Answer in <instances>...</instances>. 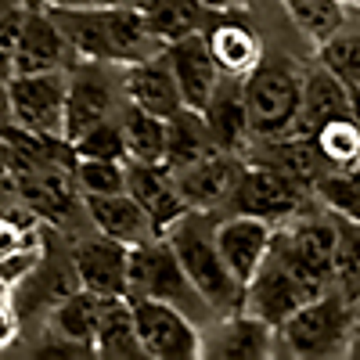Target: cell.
I'll list each match as a JSON object with an SVG mask.
<instances>
[{"label":"cell","mask_w":360,"mask_h":360,"mask_svg":"<svg viewBox=\"0 0 360 360\" xmlns=\"http://www.w3.org/2000/svg\"><path fill=\"white\" fill-rule=\"evenodd\" d=\"M62 29L65 44L79 62L101 65H134L159 54L162 47L144 29L137 8H44Z\"/></svg>","instance_id":"obj_1"},{"label":"cell","mask_w":360,"mask_h":360,"mask_svg":"<svg viewBox=\"0 0 360 360\" xmlns=\"http://www.w3.org/2000/svg\"><path fill=\"white\" fill-rule=\"evenodd\" d=\"M166 245L173 249L184 278L191 281V288L205 299L209 310L217 314H231L242 303V285L231 278V270L224 266L217 245H213V224L205 220V213L198 209H184L176 220H169L162 227Z\"/></svg>","instance_id":"obj_2"},{"label":"cell","mask_w":360,"mask_h":360,"mask_svg":"<svg viewBox=\"0 0 360 360\" xmlns=\"http://www.w3.org/2000/svg\"><path fill=\"white\" fill-rule=\"evenodd\" d=\"M353 299H346V292L324 288L278 324V335L292 356L324 360L342 356L346 346H353Z\"/></svg>","instance_id":"obj_3"},{"label":"cell","mask_w":360,"mask_h":360,"mask_svg":"<svg viewBox=\"0 0 360 360\" xmlns=\"http://www.w3.org/2000/svg\"><path fill=\"white\" fill-rule=\"evenodd\" d=\"M127 299H159V303H169L180 314H188L191 321L198 307L209 310L205 299L184 278V270H180L162 234H155L152 242H141L127 252Z\"/></svg>","instance_id":"obj_4"},{"label":"cell","mask_w":360,"mask_h":360,"mask_svg":"<svg viewBox=\"0 0 360 360\" xmlns=\"http://www.w3.org/2000/svg\"><path fill=\"white\" fill-rule=\"evenodd\" d=\"M299 79L285 62H259L242 76V101L249 115V130L256 137L288 134L299 108Z\"/></svg>","instance_id":"obj_5"},{"label":"cell","mask_w":360,"mask_h":360,"mask_svg":"<svg viewBox=\"0 0 360 360\" xmlns=\"http://www.w3.org/2000/svg\"><path fill=\"white\" fill-rule=\"evenodd\" d=\"M11 123L25 134L62 141V112H65V69L54 72H25L8 83Z\"/></svg>","instance_id":"obj_6"},{"label":"cell","mask_w":360,"mask_h":360,"mask_svg":"<svg viewBox=\"0 0 360 360\" xmlns=\"http://www.w3.org/2000/svg\"><path fill=\"white\" fill-rule=\"evenodd\" d=\"M134 332L152 360H195L202 356V335L195 332V321L159 299H130Z\"/></svg>","instance_id":"obj_7"},{"label":"cell","mask_w":360,"mask_h":360,"mask_svg":"<svg viewBox=\"0 0 360 360\" xmlns=\"http://www.w3.org/2000/svg\"><path fill=\"white\" fill-rule=\"evenodd\" d=\"M314 295H317L314 285H307L299 274H292L274 252H266V259L256 266V274L242 285V303H238V310L259 317L270 328H278L292 310H299Z\"/></svg>","instance_id":"obj_8"},{"label":"cell","mask_w":360,"mask_h":360,"mask_svg":"<svg viewBox=\"0 0 360 360\" xmlns=\"http://www.w3.org/2000/svg\"><path fill=\"white\" fill-rule=\"evenodd\" d=\"M299 198H303V188L299 184L249 162V166H238L224 205L238 217H256V220H266V224H278V220H288L295 213Z\"/></svg>","instance_id":"obj_9"},{"label":"cell","mask_w":360,"mask_h":360,"mask_svg":"<svg viewBox=\"0 0 360 360\" xmlns=\"http://www.w3.org/2000/svg\"><path fill=\"white\" fill-rule=\"evenodd\" d=\"M112 115V79L101 72V62H83L65 69V112H62V141L72 144L83 130Z\"/></svg>","instance_id":"obj_10"},{"label":"cell","mask_w":360,"mask_h":360,"mask_svg":"<svg viewBox=\"0 0 360 360\" xmlns=\"http://www.w3.org/2000/svg\"><path fill=\"white\" fill-rule=\"evenodd\" d=\"M11 176H18L15 195L25 202V209H33L47 220H69L79 209V188L72 180V166H62L58 159L33 162Z\"/></svg>","instance_id":"obj_11"},{"label":"cell","mask_w":360,"mask_h":360,"mask_svg":"<svg viewBox=\"0 0 360 360\" xmlns=\"http://www.w3.org/2000/svg\"><path fill=\"white\" fill-rule=\"evenodd\" d=\"M270 242H274V224L256 220V217L231 213L224 224L213 227V245L238 285H245L256 274V266L270 252Z\"/></svg>","instance_id":"obj_12"},{"label":"cell","mask_w":360,"mask_h":360,"mask_svg":"<svg viewBox=\"0 0 360 360\" xmlns=\"http://www.w3.org/2000/svg\"><path fill=\"white\" fill-rule=\"evenodd\" d=\"M162 58L169 65V76L176 83V94H180V105L191 108V112H202L209 94L217 90L220 83V72L209 58V47H205V37L202 33H191V37H180L173 44L162 47Z\"/></svg>","instance_id":"obj_13"},{"label":"cell","mask_w":360,"mask_h":360,"mask_svg":"<svg viewBox=\"0 0 360 360\" xmlns=\"http://www.w3.org/2000/svg\"><path fill=\"white\" fill-rule=\"evenodd\" d=\"M72 47L65 44L62 29L51 22V15L40 11H25L22 25H18V40H15V54H11V76H25V72H54L69 65Z\"/></svg>","instance_id":"obj_14"},{"label":"cell","mask_w":360,"mask_h":360,"mask_svg":"<svg viewBox=\"0 0 360 360\" xmlns=\"http://www.w3.org/2000/svg\"><path fill=\"white\" fill-rule=\"evenodd\" d=\"M252 144H259L252 152V162L278 173L285 180H292V184L299 188H310L314 180L328 169V162L321 159L317 144H314V134H278V137H256Z\"/></svg>","instance_id":"obj_15"},{"label":"cell","mask_w":360,"mask_h":360,"mask_svg":"<svg viewBox=\"0 0 360 360\" xmlns=\"http://www.w3.org/2000/svg\"><path fill=\"white\" fill-rule=\"evenodd\" d=\"M127 245L112 242L105 234L83 238L72 252L76 285L94 295H127Z\"/></svg>","instance_id":"obj_16"},{"label":"cell","mask_w":360,"mask_h":360,"mask_svg":"<svg viewBox=\"0 0 360 360\" xmlns=\"http://www.w3.org/2000/svg\"><path fill=\"white\" fill-rule=\"evenodd\" d=\"M83 209H86V220L94 224L98 234L112 238V242L127 245V249H134L141 242H152V238L159 234L152 217H148L127 191H119V195H83Z\"/></svg>","instance_id":"obj_17"},{"label":"cell","mask_w":360,"mask_h":360,"mask_svg":"<svg viewBox=\"0 0 360 360\" xmlns=\"http://www.w3.org/2000/svg\"><path fill=\"white\" fill-rule=\"evenodd\" d=\"M202 119H205V130L213 137L217 152L238 159L252 148V130H249V115H245V101H242V83H231V76H227V83H217V90L209 94Z\"/></svg>","instance_id":"obj_18"},{"label":"cell","mask_w":360,"mask_h":360,"mask_svg":"<svg viewBox=\"0 0 360 360\" xmlns=\"http://www.w3.org/2000/svg\"><path fill=\"white\" fill-rule=\"evenodd\" d=\"M238 173V159L224 155V152H209L205 159L184 166V169H173V188L180 195L188 209H198V213H213L217 205H224L227 188Z\"/></svg>","instance_id":"obj_19"},{"label":"cell","mask_w":360,"mask_h":360,"mask_svg":"<svg viewBox=\"0 0 360 360\" xmlns=\"http://www.w3.org/2000/svg\"><path fill=\"white\" fill-rule=\"evenodd\" d=\"M123 169H127L123 191L144 209L148 217H152L155 231L162 234V227H166L169 220H176V217L188 209L184 202H180L176 188H173L169 169H166L162 162H134V159H127Z\"/></svg>","instance_id":"obj_20"},{"label":"cell","mask_w":360,"mask_h":360,"mask_svg":"<svg viewBox=\"0 0 360 360\" xmlns=\"http://www.w3.org/2000/svg\"><path fill=\"white\" fill-rule=\"evenodd\" d=\"M353 101L356 98L349 94V90L317 65L299 79V108H295L292 130L295 134H314L321 123H328V119L353 115Z\"/></svg>","instance_id":"obj_21"},{"label":"cell","mask_w":360,"mask_h":360,"mask_svg":"<svg viewBox=\"0 0 360 360\" xmlns=\"http://www.w3.org/2000/svg\"><path fill=\"white\" fill-rule=\"evenodd\" d=\"M123 86H127V98H130L134 108L152 112V115H159V119H169L176 108H184V105H180L176 83H173V76H169V65H166L162 51L152 54V58H144V62L127 65Z\"/></svg>","instance_id":"obj_22"},{"label":"cell","mask_w":360,"mask_h":360,"mask_svg":"<svg viewBox=\"0 0 360 360\" xmlns=\"http://www.w3.org/2000/svg\"><path fill=\"white\" fill-rule=\"evenodd\" d=\"M274 328L263 324L252 314L238 310L234 317H224L213 335L202 339V356H224V360H259L270 353Z\"/></svg>","instance_id":"obj_23"},{"label":"cell","mask_w":360,"mask_h":360,"mask_svg":"<svg viewBox=\"0 0 360 360\" xmlns=\"http://www.w3.org/2000/svg\"><path fill=\"white\" fill-rule=\"evenodd\" d=\"M94 353L108 360H141L144 349L134 332V314L127 295H101L94 324Z\"/></svg>","instance_id":"obj_24"},{"label":"cell","mask_w":360,"mask_h":360,"mask_svg":"<svg viewBox=\"0 0 360 360\" xmlns=\"http://www.w3.org/2000/svg\"><path fill=\"white\" fill-rule=\"evenodd\" d=\"M205 47H209V58H213L217 72L231 76V79H242L263 58V47L245 22H217L205 33Z\"/></svg>","instance_id":"obj_25"},{"label":"cell","mask_w":360,"mask_h":360,"mask_svg":"<svg viewBox=\"0 0 360 360\" xmlns=\"http://www.w3.org/2000/svg\"><path fill=\"white\" fill-rule=\"evenodd\" d=\"M209 152H217V144H213V137H209V130H205L202 112L176 108L166 119V155H162V166L173 173V169H184V166L205 159Z\"/></svg>","instance_id":"obj_26"},{"label":"cell","mask_w":360,"mask_h":360,"mask_svg":"<svg viewBox=\"0 0 360 360\" xmlns=\"http://www.w3.org/2000/svg\"><path fill=\"white\" fill-rule=\"evenodd\" d=\"M137 11L144 18V29L152 33V40L159 47H166L180 37L202 33V18H205V8L198 0H141Z\"/></svg>","instance_id":"obj_27"},{"label":"cell","mask_w":360,"mask_h":360,"mask_svg":"<svg viewBox=\"0 0 360 360\" xmlns=\"http://www.w3.org/2000/svg\"><path fill=\"white\" fill-rule=\"evenodd\" d=\"M98 303H101V295L86 292V288L65 292V299H62V303L54 307V314H51V332H54V339H65V342H76V346L94 349Z\"/></svg>","instance_id":"obj_28"},{"label":"cell","mask_w":360,"mask_h":360,"mask_svg":"<svg viewBox=\"0 0 360 360\" xmlns=\"http://www.w3.org/2000/svg\"><path fill=\"white\" fill-rule=\"evenodd\" d=\"M119 130H123L127 159H134V162H162V155H166V119L130 105L123 112V119H119Z\"/></svg>","instance_id":"obj_29"},{"label":"cell","mask_w":360,"mask_h":360,"mask_svg":"<svg viewBox=\"0 0 360 360\" xmlns=\"http://www.w3.org/2000/svg\"><path fill=\"white\" fill-rule=\"evenodd\" d=\"M321 69L328 76H335L356 98V86H360V37H356L353 25H342L328 40H321Z\"/></svg>","instance_id":"obj_30"},{"label":"cell","mask_w":360,"mask_h":360,"mask_svg":"<svg viewBox=\"0 0 360 360\" xmlns=\"http://www.w3.org/2000/svg\"><path fill=\"white\" fill-rule=\"evenodd\" d=\"M314 144L328 166H356L360 155V130H356V119L353 115H339V119H328L314 130Z\"/></svg>","instance_id":"obj_31"},{"label":"cell","mask_w":360,"mask_h":360,"mask_svg":"<svg viewBox=\"0 0 360 360\" xmlns=\"http://www.w3.org/2000/svg\"><path fill=\"white\" fill-rule=\"evenodd\" d=\"M288 8L292 22L299 25V33L310 37L314 44L328 40L335 29L346 25V8L335 4V0H281Z\"/></svg>","instance_id":"obj_32"},{"label":"cell","mask_w":360,"mask_h":360,"mask_svg":"<svg viewBox=\"0 0 360 360\" xmlns=\"http://www.w3.org/2000/svg\"><path fill=\"white\" fill-rule=\"evenodd\" d=\"M310 188L332 213H339L342 220H356V166H328Z\"/></svg>","instance_id":"obj_33"},{"label":"cell","mask_w":360,"mask_h":360,"mask_svg":"<svg viewBox=\"0 0 360 360\" xmlns=\"http://www.w3.org/2000/svg\"><path fill=\"white\" fill-rule=\"evenodd\" d=\"M33 263H37V231L11 213H0V266L18 274Z\"/></svg>","instance_id":"obj_34"},{"label":"cell","mask_w":360,"mask_h":360,"mask_svg":"<svg viewBox=\"0 0 360 360\" xmlns=\"http://www.w3.org/2000/svg\"><path fill=\"white\" fill-rule=\"evenodd\" d=\"M76 159H112V162H127V148H123V130L119 123L108 115L101 123H94L90 130H83L72 144Z\"/></svg>","instance_id":"obj_35"},{"label":"cell","mask_w":360,"mask_h":360,"mask_svg":"<svg viewBox=\"0 0 360 360\" xmlns=\"http://www.w3.org/2000/svg\"><path fill=\"white\" fill-rule=\"evenodd\" d=\"M72 180L79 195H119L127 184V169L123 162H112V159H76Z\"/></svg>","instance_id":"obj_36"},{"label":"cell","mask_w":360,"mask_h":360,"mask_svg":"<svg viewBox=\"0 0 360 360\" xmlns=\"http://www.w3.org/2000/svg\"><path fill=\"white\" fill-rule=\"evenodd\" d=\"M22 15H25V8L18 0H0V83L11 79V54H15Z\"/></svg>","instance_id":"obj_37"},{"label":"cell","mask_w":360,"mask_h":360,"mask_svg":"<svg viewBox=\"0 0 360 360\" xmlns=\"http://www.w3.org/2000/svg\"><path fill=\"white\" fill-rule=\"evenodd\" d=\"M141 0H47V8H137Z\"/></svg>","instance_id":"obj_38"},{"label":"cell","mask_w":360,"mask_h":360,"mask_svg":"<svg viewBox=\"0 0 360 360\" xmlns=\"http://www.w3.org/2000/svg\"><path fill=\"white\" fill-rule=\"evenodd\" d=\"M15 332H18V324H15V314L8 310V307H0V349H4L11 339H15Z\"/></svg>","instance_id":"obj_39"},{"label":"cell","mask_w":360,"mask_h":360,"mask_svg":"<svg viewBox=\"0 0 360 360\" xmlns=\"http://www.w3.org/2000/svg\"><path fill=\"white\" fill-rule=\"evenodd\" d=\"M8 198H15V184H11V173H0V213H4Z\"/></svg>","instance_id":"obj_40"},{"label":"cell","mask_w":360,"mask_h":360,"mask_svg":"<svg viewBox=\"0 0 360 360\" xmlns=\"http://www.w3.org/2000/svg\"><path fill=\"white\" fill-rule=\"evenodd\" d=\"M11 123V108H8V86L0 83V130Z\"/></svg>","instance_id":"obj_41"},{"label":"cell","mask_w":360,"mask_h":360,"mask_svg":"<svg viewBox=\"0 0 360 360\" xmlns=\"http://www.w3.org/2000/svg\"><path fill=\"white\" fill-rule=\"evenodd\" d=\"M198 4H202L205 11H227V8H234V4H242V0H198Z\"/></svg>","instance_id":"obj_42"},{"label":"cell","mask_w":360,"mask_h":360,"mask_svg":"<svg viewBox=\"0 0 360 360\" xmlns=\"http://www.w3.org/2000/svg\"><path fill=\"white\" fill-rule=\"evenodd\" d=\"M8 166H11V155H8V144L0 141V173H8Z\"/></svg>","instance_id":"obj_43"},{"label":"cell","mask_w":360,"mask_h":360,"mask_svg":"<svg viewBox=\"0 0 360 360\" xmlns=\"http://www.w3.org/2000/svg\"><path fill=\"white\" fill-rule=\"evenodd\" d=\"M18 4H22L25 11H40V8H47V0H18Z\"/></svg>","instance_id":"obj_44"},{"label":"cell","mask_w":360,"mask_h":360,"mask_svg":"<svg viewBox=\"0 0 360 360\" xmlns=\"http://www.w3.org/2000/svg\"><path fill=\"white\" fill-rule=\"evenodd\" d=\"M0 307H8V285H4V278H0Z\"/></svg>","instance_id":"obj_45"},{"label":"cell","mask_w":360,"mask_h":360,"mask_svg":"<svg viewBox=\"0 0 360 360\" xmlns=\"http://www.w3.org/2000/svg\"><path fill=\"white\" fill-rule=\"evenodd\" d=\"M335 4H342L346 11H353V8H356V0H335Z\"/></svg>","instance_id":"obj_46"}]
</instances>
